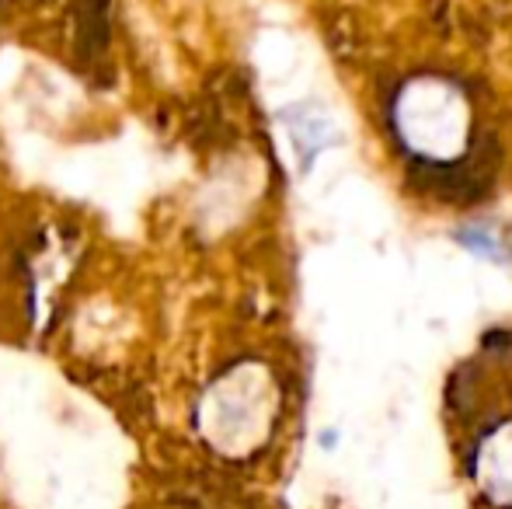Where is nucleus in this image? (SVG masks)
Here are the masks:
<instances>
[{
	"instance_id": "obj_1",
	"label": "nucleus",
	"mask_w": 512,
	"mask_h": 509,
	"mask_svg": "<svg viewBox=\"0 0 512 509\" xmlns=\"http://www.w3.org/2000/svg\"><path fill=\"white\" fill-rule=\"evenodd\" d=\"M398 129L411 150L446 157L460 147V136L467 133V105L450 84L418 81L405 91L398 105Z\"/></svg>"
},
{
	"instance_id": "obj_2",
	"label": "nucleus",
	"mask_w": 512,
	"mask_h": 509,
	"mask_svg": "<svg viewBox=\"0 0 512 509\" xmlns=\"http://www.w3.org/2000/svg\"><path fill=\"white\" fill-rule=\"evenodd\" d=\"M467 471L495 509H512V415L478 433L467 450Z\"/></svg>"
}]
</instances>
